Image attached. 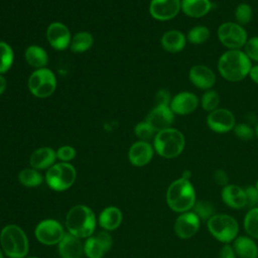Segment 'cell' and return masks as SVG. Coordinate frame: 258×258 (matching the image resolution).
<instances>
[{
	"label": "cell",
	"mask_w": 258,
	"mask_h": 258,
	"mask_svg": "<svg viewBox=\"0 0 258 258\" xmlns=\"http://www.w3.org/2000/svg\"><path fill=\"white\" fill-rule=\"evenodd\" d=\"M217 66L223 79L235 83L249 76L252 62L244 50L228 49L219 57Z\"/></svg>",
	"instance_id": "cell-1"
},
{
	"label": "cell",
	"mask_w": 258,
	"mask_h": 258,
	"mask_svg": "<svg viewBox=\"0 0 258 258\" xmlns=\"http://www.w3.org/2000/svg\"><path fill=\"white\" fill-rule=\"evenodd\" d=\"M97 219L93 210L85 205H76L68 212L66 228L68 233L80 238L91 237L96 229Z\"/></svg>",
	"instance_id": "cell-2"
},
{
	"label": "cell",
	"mask_w": 258,
	"mask_h": 258,
	"mask_svg": "<svg viewBox=\"0 0 258 258\" xmlns=\"http://www.w3.org/2000/svg\"><path fill=\"white\" fill-rule=\"evenodd\" d=\"M167 206L175 213H185L190 211L197 200L196 190L189 179L177 178L172 181L165 195Z\"/></svg>",
	"instance_id": "cell-3"
},
{
	"label": "cell",
	"mask_w": 258,
	"mask_h": 258,
	"mask_svg": "<svg viewBox=\"0 0 258 258\" xmlns=\"http://www.w3.org/2000/svg\"><path fill=\"white\" fill-rule=\"evenodd\" d=\"M0 245L3 253L9 258H26L29 250L25 232L15 224H8L2 228Z\"/></svg>",
	"instance_id": "cell-4"
},
{
	"label": "cell",
	"mask_w": 258,
	"mask_h": 258,
	"mask_svg": "<svg viewBox=\"0 0 258 258\" xmlns=\"http://www.w3.org/2000/svg\"><path fill=\"white\" fill-rule=\"evenodd\" d=\"M184 146V135L173 127L157 132L153 138L154 151L163 158L171 159L177 157L183 151Z\"/></svg>",
	"instance_id": "cell-5"
},
{
	"label": "cell",
	"mask_w": 258,
	"mask_h": 258,
	"mask_svg": "<svg viewBox=\"0 0 258 258\" xmlns=\"http://www.w3.org/2000/svg\"><path fill=\"white\" fill-rule=\"evenodd\" d=\"M77 179V170L70 162L54 163L49 167L44 176V180L49 188L55 191H63L72 187Z\"/></svg>",
	"instance_id": "cell-6"
},
{
	"label": "cell",
	"mask_w": 258,
	"mask_h": 258,
	"mask_svg": "<svg viewBox=\"0 0 258 258\" xmlns=\"http://www.w3.org/2000/svg\"><path fill=\"white\" fill-rule=\"evenodd\" d=\"M207 227L214 238L225 244L234 241L239 233L238 222L227 214H215L207 221Z\"/></svg>",
	"instance_id": "cell-7"
},
{
	"label": "cell",
	"mask_w": 258,
	"mask_h": 258,
	"mask_svg": "<svg viewBox=\"0 0 258 258\" xmlns=\"http://www.w3.org/2000/svg\"><path fill=\"white\" fill-rule=\"evenodd\" d=\"M56 78L52 71L47 68L34 70L28 78V90L36 98H47L56 89Z\"/></svg>",
	"instance_id": "cell-8"
},
{
	"label": "cell",
	"mask_w": 258,
	"mask_h": 258,
	"mask_svg": "<svg viewBox=\"0 0 258 258\" xmlns=\"http://www.w3.org/2000/svg\"><path fill=\"white\" fill-rule=\"evenodd\" d=\"M220 42L228 49H241L245 46L248 35L245 28L237 22H223L217 30Z\"/></svg>",
	"instance_id": "cell-9"
},
{
	"label": "cell",
	"mask_w": 258,
	"mask_h": 258,
	"mask_svg": "<svg viewBox=\"0 0 258 258\" xmlns=\"http://www.w3.org/2000/svg\"><path fill=\"white\" fill-rule=\"evenodd\" d=\"M66 235L61 224L53 219H45L40 221L34 230L36 240L46 246L57 245Z\"/></svg>",
	"instance_id": "cell-10"
},
{
	"label": "cell",
	"mask_w": 258,
	"mask_h": 258,
	"mask_svg": "<svg viewBox=\"0 0 258 258\" xmlns=\"http://www.w3.org/2000/svg\"><path fill=\"white\" fill-rule=\"evenodd\" d=\"M113 238L108 231H101L86 239L84 253L88 258H103L112 248Z\"/></svg>",
	"instance_id": "cell-11"
},
{
	"label": "cell",
	"mask_w": 258,
	"mask_h": 258,
	"mask_svg": "<svg viewBox=\"0 0 258 258\" xmlns=\"http://www.w3.org/2000/svg\"><path fill=\"white\" fill-rule=\"evenodd\" d=\"M206 122L212 131L216 133H227L234 129L236 118L229 109L217 108L208 114Z\"/></svg>",
	"instance_id": "cell-12"
},
{
	"label": "cell",
	"mask_w": 258,
	"mask_h": 258,
	"mask_svg": "<svg viewBox=\"0 0 258 258\" xmlns=\"http://www.w3.org/2000/svg\"><path fill=\"white\" fill-rule=\"evenodd\" d=\"M181 10V0H151L149 13L158 21H167L174 18Z\"/></svg>",
	"instance_id": "cell-13"
},
{
	"label": "cell",
	"mask_w": 258,
	"mask_h": 258,
	"mask_svg": "<svg viewBox=\"0 0 258 258\" xmlns=\"http://www.w3.org/2000/svg\"><path fill=\"white\" fill-rule=\"evenodd\" d=\"M46 39L55 50H64L70 47L72 35L66 24L54 21L46 28Z\"/></svg>",
	"instance_id": "cell-14"
},
{
	"label": "cell",
	"mask_w": 258,
	"mask_h": 258,
	"mask_svg": "<svg viewBox=\"0 0 258 258\" xmlns=\"http://www.w3.org/2000/svg\"><path fill=\"white\" fill-rule=\"evenodd\" d=\"M145 121L157 133L171 127L174 121V113L171 111L169 105H156L147 114Z\"/></svg>",
	"instance_id": "cell-15"
},
{
	"label": "cell",
	"mask_w": 258,
	"mask_h": 258,
	"mask_svg": "<svg viewBox=\"0 0 258 258\" xmlns=\"http://www.w3.org/2000/svg\"><path fill=\"white\" fill-rule=\"evenodd\" d=\"M201 220L191 211L181 213L174 221L173 230L177 237L181 239L191 238L197 234L200 229Z\"/></svg>",
	"instance_id": "cell-16"
},
{
	"label": "cell",
	"mask_w": 258,
	"mask_h": 258,
	"mask_svg": "<svg viewBox=\"0 0 258 258\" xmlns=\"http://www.w3.org/2000/svg\"><path fill=\"white\" fill-rule=\"evenodd\" d=\"M200 100L191 92L182 91L171 98L169 107L174 115H188L197 110Z\"/></svg>",
	"instance_id": "cell-17"
},
{
	"label": "cell",
	"mask_w": 258,
	"mask_h": 258,
	"mask_svg": "<svg viewBox=\"0 0 258 258\" xmlns=\"http://www.w3.org/2000/svg\"><path fill=\"white\" fill-rule=\"evenodd\" d=\"M188 79L198 89L208 91L216 84V74L205 64H196L189 69Z\"/></svg>",
	"instance_id": "cell-18"
},
{
	"label": "cell",
	"mask_w": 258,
	"mask_h": 258,
	"mask_svg": "<svg viewBox=\"0 0 258 258\" xmlns=\"http://www.w3.org/2000/svg\"><path fill=\"white\" fill-rule=\"evenodd\" d=\"M154 148L148 141L134 142L128 151V158L132 165L141 167L147 165L153 158Z\"/></svg>",
	"instance_id": "cell-19"
},
{
	"label": "cell",
	"mask_w": 258,
	"mask_h": 258,
	"mask_svg": "<svg viewBox=\"0 0 258 258\" xmlns=\"http://www.w3.org/2000/svg\"><path fill=\"white\" fill-rule=\"evenodd\" d=\"M57 251L61 258H82L84 243L82 239L66 233L61 241L57 244Z\"/></svg>",
	"instance_id": "cell-20"
},
{
	"label": "cell",
	"mask_w": 258,
	"mask_h": 258,
	"mask_svg": "<svg viewBox=\"0 0 258 258\" xmlns=\"http://www.w3.org/2000/svg\"><path fill=\"white\" fill-rule=\"evenodd\" d=\"M56 159V151L51 147L43 146L35 149L31 153L29 157V164L34 169L47 170L55 163Z\"/></svg>",
	"instance_id": "cell-21"
},
{
	"label": "cell",
	"mask_w": 258,
	"mask_h": 258,
	"mask_svg": "<svg viewBox=\"0 0 258 258\" xmlns=\"http://www.w3.org/2000/svg\"><path fill=\"white\" fill-rule=\"evenodd\" d=\"M222 200L225 205L232 209H242L246 207L245 189L237 184H227L222 188Z\"/></svg>",
	"instance_id": "cell-22"
},
{
	"label": "cell",
	"mask_w": 258,
	"mask_h": 258,
	"mask_svg": "<svg viewBox=\"0 0 258 258\" xmlns=\"http://www.w3.org/2000/svg\"><path fill=\"white\" fill-rule=\"evenodd\" d=\"M186 36L177 29H170L165 31L160 39L162 48L170 53L181 51L186 44Z\"/></svg>",
	"instance_id": "cell-23"
},
{
	"label": "cell",
	"mask_w": 258,
	"mask_h": 258,
	"mask_svg": "<svg viewBox=\"0 0 258 258\" xmlns=\"http://www.w3.org/2000/svg\"><path fill=\"white\" fill-rule=\"evenodd\" d=\"M123 220L122 212L119 208L110 206L105 208L99 215L98 223L105 231H114L121 225Z\"/></svg>",
	"instance_id": "cell-24"
},
{
	"label": "cell",
	"mask_w": 258,
	"mask_h": 258,
	"mask_svg": "<svg viewBox=\"0 0 258 258\" xmlns=\"http://www.w3.org/2000/svg\"><path fill=\"white\" fill-rule=\"evenodd\" d=\"M213 8L211 0H181V11L192 18L207 15Z\"/></svg>",
	"instance_id": "cell-25"
},
{
	"label": "cell",
	"mask_w": 258,
	"mask_h": 258,
	"mask_svg": "<svg viewBox=\"0 0 258 258\" xmlns=\"http://www.w3.org/2000/svg\"><path fill=\"white\" fill-rule=\"evenodd\" d=\"M233 248L239 258H258V246L250 237H237L234 240Z\"/></svg>",
	"instance_id": "cell-26"
},
{
	"label": "cell",
	"mask_w": 258,
	"mask_h": 258,
	"mask_svg": "<svg viewBox=\"0 0 258 258\" xmlns=\"http://www.w3.org/2000/svg\"><path fill=\"white\" fill-rule=\"evenodd\" d=\"M24 57L26 62L35 70L45 68L48 62L47 52L44 48L36 44H31L25 49Z\"/></svg>",
	"instance_id": "cell-27"
},
{
	"label": "cell",
	"mask_w": 258,
	"mask_h": 258,
	"mask_svg": "<svg viewBox=\"0 0 258 258\" xmlns=\"http://www.w3.org/2000/svg\"><path fill=\"white\" fill-rule=\"evenodd\" d=\"M94 44V37L88 31H80L72 36L70 49L75 53H83Z\"/></svg>",
	"instance_id": "cell-28"
},
{
	"label": "cell",
	"mask_w": 258,
	"mask_h": 258,
	"mask_svg": "<svg viewBox=\"0 0 258 258\" xmlns=\"http://www.w3.org/2000/svg\"><path fill=\"white\" fill-rule=\"evenodd\" d=\"M43 175L32 167L23 168L18 173V181L25 187H37L43 182Z\"/></svg>",
	"instance_id": "cell-29"
},
{
	"label": "cell",
	"mask_w": 258,
	"mask_h": 258,
	"mask_svg": "<svg viewBox=\"0 0 258 258\" xmlns=\"http://www.w3.org/2000/svg\"><path fill=\"white\" fill-rule=\"evenodd\" d=\"M14 60L12 47L5 41H0V75L8 72Z\"/></svg>",
	"instance_id": "cell-30"
},
{
	"label": "cell",
	"mask_w": 258,
	"mask_h": 258,
	"mask_svg": "<svg viewBox=\"0 0 258 258\" xmlns=\"http://www.w3.org/2000/svg\"><path fill=\"white\" fill-rule=\"evenodd\" d=\"M210 29L206 25H196L188 30L186 40L191 44H202L210 38Z\"/></svg>",
	"instance_id": "cell-31"
},
{
	"label": "cell",
	"mask_w": 258,
	"mask_h": 258,
	"mask_svg": "<svg viewBox=\"0 0 258 258\" xmlns=\"http://www.w3.org/2000/svg\"><path fill=\"white\" fill-rule=\"evenodd\" d=\"M244 228L250 237L258 239V207L247 212L244 218Z\"/></svg>",
	"instance_id": "cell-32"
},
{
	"label": "cell",
	"mask_w": 258,
	"mask_h": 258,
	"mask_svg": "<svg viewBox=\"0 0 258 258\" xmlns=\"http://www.w3.org/2000/svg\"><path fill=\"white\" fill-rule=\"evenodd\" d=\"M219 104H220V96L218 92L213 89L205 91V93L202 95L200 100V105L208 113L219 108L218 107Z\"/></svg>",
	"instance_id": "cell-33"
},
{
	"label": "cell",
	"mask_w": 258,
	"mask_h": 258,
	"mask_svg": "<svg viewBox=\"0 0 258 258\" xmlns=\"http://www.w3.org/2000/svg\"><path fill=\"white\" fill-rule=\"evenodd\" d=\"M192 212L201 221H208L215 215V207L209 201H198L192 208Z\"/></svg>",
	"instance_id": "cell-34"
},
{
	"label": "cell",
	"mask_w": 258,
	"mask_h": 258,
	"mask_svg": "<svg viewBox=\"0 0 258 258\" xmlns=\"http://www.w3.org/2000/svg\"><path fill=\"white\" fill-rule=\"evenodd\" d=\"M236 22L242 26L250 23L253 17L252 7L247 3H240L234 12Z\"/></svg>",
	"instance_id": "cell-35"
},
{
	"label": "cell",
	"mask_w": 258,
	"mask_h": 258,
	"mask_svg": "<svg viewBox=\"0 0 258 258\" xmlns=\"http://www.w3.org/2000/svg\"><path fill=\"white\" fill-rule=\"evenodd\" d=\"M134 133L139 138V140H142V141H148L149 139L154 138L156 134L153 128L145 120L135 125Z\"/></svg>",
	"instance_id": "cell-36"
},
{
	"label": "cell",
	"mask_w": 258,
	"mask_h": 258,
	"mask_svg": "<svg viewBox=\"0 0 258 258\" xmlns=\"http://www.w3.org/2000/svg\"><path fill=\"white\" fill-rule=\"evenodd\" d=\"M235 135L243 141H249L255 136V130L247 123H238L233 129Z\"/></svg>",
	"instance_id": "cell-37"
},
{
	"label": "cell",
	"mask_w": 258,
	"mask_h": 258,
	"mask_svg": "<svg viewBox=\"0 0 258 258\" xmlns=\"http://www.w3.org/2000/svg\"><path fill=\"white\" fill-rule=\"evenodd\" d=\"M244 52L251 60L258 61V36L248 38L244 46Z\"/></svg>",
	"instance_id": "cell-38"
},
{
	"label": "cell",
	"mask_w": 258,
	"mask_h": 258,
	"mask_svg": "<svg viewBox=\"0 0 258 258\" xmlns=\"http://www.w3.org/2000/svg\"><path fill=\"white\" fill-rule=\"evenodd\" d=\"M77 155L75 147L71 145H62L56 150V158L61 162H70Z\"/></svg>",
	"instance_id": "cell-39"
},
{
	"label": "cell",
	"mask_w": 258,
	"mask_h": 258,
	"mask_svg": "<svg viewBox=\"0 0 258 258\" xmlns=\"http://www.w3.org/2000/svg\"><path fill=\"white\" fill-rule=\"evenodd\" d=\"M245 189L246 195V207L255 208L258 205V189L256 186H247Z\"/></svg>",
	"instance_id": "cell-40"
},
{
	"label": "cell",
	"mask_w": 258,
	"mask_h": 258,
	"mask_svg": "<svg viewBox=\"0 0 258 258\" xmlns=\"http://www.w3.org/2000/svg\"><path fill=\"white\" fill-rule=\"evenodd\" d=\"M213 179L216 184L222 185L223 187L229 184V176L228 173L223 169H216L213 173Z\"/></svg>",
	"instance_id": "cell-41"
},
{
	"label": "cell",
	"mask_w": 258,
	"mask_h": 258,
	"mask_svg": "<svg viewBox=\"0 0 258 258\" xmlns=\"http://www.w3.org/2000/svg\"><path fill=\"white\" fill-rule=\"evenodd\" d=\"M155 100H156V105H169L171 101V96L169 91L165 89H160L157 91L155 95Z\"/></svg>",
	"instance_id": "cell-42"
},
{
	"label": "cell",
	"mask_w": 258,
	"mask_h": 258,
	"mask_svg": "<svg viewBox=\"0 0 258 258\" xmlns=\"http://www.w3.org/2000/svg\"><path fill=\"white\" fill-rule=\"evenodd\" d=\"M218 258H237V255L234 251L233 246H231L229 244H225L221 248V250L218 254Z\"/></svg>",
	"instance_id": "cell-43"
},
{
	"label": "cell",
	"mask_w": 258,
	"mask_h": 258,
	"mask_svg": "<svg viewBox=\"0 0 258 258\" xmlns=\"http://www.w3.org/2000/svg\"><path fill=\"white\" fill-rule=\"evenodd\" d=\"M249 77L250 79L258 85V64H255V66H252L250 72H249Z\"/></svg>",
	"instance_id": "cell-44"
},
{
	"label": "cell",
	"mask_w": 258,
	"mask_h": 258,
	"mask_svg": "<svg viewBox=\"0 0 258 258\" xmlns=\"http://www.w3.org/2000/svg\"><path fill=\"white\" fill-rule=\"evenodd\" d=\"M6 86H7L6 79L2 75H0V96L5 92Z\"/></svg>",
	"instance_id": "cell-45"
},
{
	"label": "cell",
	"mask_w": 258,
	"mask_h": 258,
	"mask_svg": "<svg viewBox=\"0 0 258 258\" xmlns=\"http://www.w3.org/2000/svg\"><path fill=\"white\" fill-rule=\"evenodd\" d=\"M191 176V172L188 170V169H185L182 171V174H181V177L182 178H185V179H189Z\"/></svg>",
	"instance_id": "cell-46"
},
{
	"label": "cell",
	"mask_w": 258,
	"mask_h": 258,
	"mask_svg": "<svg viewBox=\"0 0 258 258\" xmlns=\"http://www.w3.org/2000/svg\"><path fill=\"white\" fill-rule=\"evenodd\" d=\"M254 130H255V135H256V137L258 138V123L256 124V126H255Z\"/></svg>",
	"instance_id": "cell-47"
},
{
	"label": "cell",
	"mask_w": 258,
	"mask_h": 258,
	"mask_svg": "<svg viewBox=\"0 0 258 258\" xmlns=\"http://www.w3.org/2000/svg\"><path fill=\"white\" fill-rule=\"evenodd\" d=\"M3 251H2V249H0V258H4V256H3Z\"/></svg>",
	"instance_id": "cell-48"
},
{
	"label": "cell",
	"mask_w": 258,
	"mask_h": 258,
	"mask_svg": "<svg viewBox=\"0 0 258 258\" xmlns=\"http://www.w3.org/2000/svg\"><path fill=\"white\" fill-rule=\"evenodd\" d=\"M255 186H256V188L258 189V179H257V181H256V184H255Z\"/></svg>",
	"instance_id": "cell-49"
},
{
	"label": "cell",
	"mask_w": 258,
	"mask_h": 258,
	"mask_svg": "<svg viewBox=\"0 0 258 258\" xmlns=\"http://www.w3.org/2000/svg\"><path fill=\"white\" fill-rule=\"evenodd\" d=\"M27 258H38V257H35V256H30V257H27Z\"/></svg>",
	"instance_id": "cell-50"
}]
</instances>
